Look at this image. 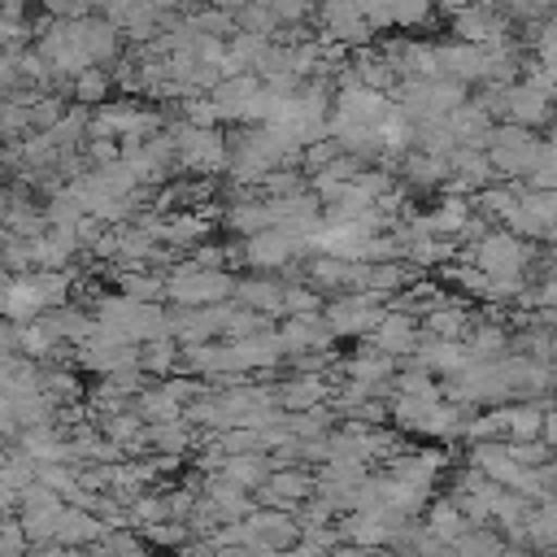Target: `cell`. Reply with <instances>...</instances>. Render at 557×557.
Returning <instances> with one entry per match:
<instances>
[{
	"mask_svg": "<svg viewBox=\"0 0 557 557\" xmlns=\"http://www.w3.org/2000/svg\"><path fill=\"white\" fill-rule=\"evenodd\" d=\"M165 131L178 148V174H226L231 170V144L218 126H196V122L178 117Z\"/></svg>",
	"mask_w": 557,
	"mask_h": 557,
	"instance_id": "cell-1",
	"label": "cell"
},
{
	"mask_svg": "<svg viewBox=\"0 0 557 557\" xmlns=\"http://www.w3.org/2000/svg\"><path fill=\"white\" fill-rule=\"evenodd\" d=\"M170 283V305H218V300H235V283L239 274L226 265H196V261H178L165 270Z\"/></svg>",
	"mask_w": 557,
	"mask_h": 557,
	"instance_id": "cell-2",
	"label": "cell"
},
{
	"mask_svg": "<svg viewBox=\"0 0 557 557\" xmlns=\"http://www.w3.org/2000/svg\"><path fill=\"white\" fill-rule=\"evenodd\" d=\"M444 396L483 409V405H505V400H513V387H509V379H505V370H500V357H496V361L470 357L461 370L444 374Z\"/></svg>",
	"mask_w": 557,
	"mask_h": 557,
	"instance_id": "cell-3",
	"label": "cell"
},
{
	"mask_svg": "<svg viewBox=\"0 0 557 557\" xmlns=\"http://www.w3.org/2000/svg\"><path fill=\"white\" fill-rule=\"evenodd\" d=\"M492 161H496V170H500V178H527L540 161H544V152H548V139H540L531 126H522V122H496L492 126Z\"/></svg>",
	"mask_w": 557,
	"mask_h": 557,
	"instance_id": "cell-4",
	"label": "cell"
},
{
	"mask_svg": "<svg viewBox=\"0 0 557 557\" xmlns=\"http://www.w3.org/2000/svg\"><path fill=\"white\" fill-rule=\"evenodd\" d=\"M396 100H400V109L413 122H431V117H444L457 104H466L470 100V87L457 83V78H448V74H440V78H400Z\"/></svg>",
	"mask_w": 557,
	"mask_h": 557,
	"instance_id": "cell-5",
	"label": "cell"
},
{
	"mask_svg": "<svg viewBox=\"0 0 557 557\" xmlns=\"http://www.w3.org/2000/svg\"><path fill=\"white\" fill-rule=\"evenodd\" d=\"M383 309H387V296H383L379 287H361V292H339V296H331L322 313H326V322L335 326L339 339H361V335H370V331L379 326Z\"/></svg>",
	"mask_w": 557,
	"mask_h": 557,
	"instance_id": "cell-6",
	"label": "cell"
},
{
	"mask_svg": "<svg viewBox=\"0 0 557 557\" xmlns=\"http://www.w3.org/2000/svg\"><path fill=\"white\" fill-rule=\"evenodd\" d=\"M509 9L492 4V0H474L466 9L453 13V35L457 39H470V44H483V48H500L509 44Z\"/></svg>",
	"mask_w": 557,
	"mask_h": 557,
	"instance_id": "cell-7",
	"label": "cell"
},
{
	"mask_svg": "<svg viewBox=\"0 0 557 557\" xmlns=\"http://www.w3.org/2000/svg\"><path fill=\"white\" fill-rule=\"evenodd\" d=\"M313 492H318V474H309L305 466H278V470L257 487V505H274V509L300 513Z\"/></svg>",
	"mask_w": 557,
	"mask_h": 557,
	"instance_id": "cell-8",
	"label": "cell"
},
{
	"mask_svg": "<svg viewBox=\"0 0 557 557\" xmlns=\"http://www.w3.org/2000/svg\"><path fill=\"white\" fill-rule=\"evenodd\" d=\"M244 252H248V270H274L278 274L292 257H305L309 248L300 239H292L283 226H265V231L244 239Z\"/></svg>",
	"mask_w": 557,
	"mask_h": 557,
	"instance_id": "cell-9",
	"label": "cell"
},
{
	"mask_svg": "<svg viewBox=\"0 0 557 557\" xmlns=\"http://www.w3.org/2000/svg\"><path fill=\"white\" fill-rule=\"evenodd\" d=\"M370 339L383 348V352H392V357H413L418 352V339H422V322L409 313V309H383V318H379V326L370 331Z\"/></svg>",
	"mask_w": 557,
	"mask_h": 557,
	"instance_id": "cell-10",
	"label": "cell"
},
{
	"mask_svg": "<svg viewBox=\"0 0 557 557\" xmlns=\"http://www.w3.org/2000/svg\"><path fill=\"white\" fill-rule=\"evenodd\" d=\"M440 70L466 87L474 83H487V48L483 44H470V39H457V44H440Z\"/></svg>",
	"mask_w": 557,
	"mask_h": 557,
	"instance_id": "cell-11",
	"label": "cell"
},
{
	"mask_svg": "<svg viewBox=\"0 0 557 557\" xmlns=\"http://www.w3.org/2000/svg\"><path fill=\"white\" fill-rule=\"evenodd\" d=\"M113 527H109V518H100L96 509H83V505H65L61 509V518H57V540L65 544V548H91L96 540H104Z\"/></svg>",
	"mask_w": 557,
	"mask_h": 557,
	"instance_id": "cell-12",
	"label": "cell"
},
{
	"mask_svg": "<svg viewBox=\"0 0 557 557\" xmlns=\"http://www.w3.org/2000/svg\"><path fill=\"white\" fill-rule=\"evenodd\" d=\"M278 335H283V344H287V352H305V348H331L339 335H335V326L326 322V313H287L283 322H278Z\"/></svg>",
	"mask_w": 557,
	"mask_h": 557,
	"instance_id": "cell-13",
	"label": "cell"
},
{
	"mask_svg": "<svg viewBox=\"0 0 557 557\" xmlns=\"http://www.w3.org/2000/svg\"><path fill=\"white\" fill-rule=\"evenodd\" d=\"M509 117L513 122H522V126H553L557 122V100L553 96H544L540 87H531L527 78L522 83H513L509 87Z\"/></svg>",
	"mask_w": 557,
	"mask_h": 557,
	"instance_id": "cell-14",
	"label": "cell"
},
{
	"mask_svg": "<svg viewBox=\"0 0 557 557\" xmlns=\"http://www.w3.org/2000/svg\"><path fill=\"white\" fill-rule=\"evenodd\" d=\"M257 91H261V74L244 70V74H226V78L213 87V100H218V109H222L226 122H239V126H244L248 104H252Z\"/></svg>",
	"mask_w": 557,
	"mask_h": 557,
	"instance_id": "cell-15",
	"label": "cell"
},
{
	"mask_svg": "<svg viewBox=\"0 0 557 557\" xmlns=\"http://www.w3.org/2000/svg\"><path fill=\"white\" fill-rule=\"evenodd\" d=\"M283 292H287V283L283 278H274V270H257V274H239V283H235V300L239 305H248V309H261V313H283Z\"/></svg>",
	"mask_w": 557,
	"mask_h": 557,
	"instance_id": "cell-16",
	"label": "cell"
},
{
	"mask_svg": "<svg viewBox=\"0 0 557 557\" xmlns=\"http://www.w3.org/2000/svg\"><path fill=\"white\" fill-rule=\"evenodd\" d=\"M431 374H453V370H461L466 361H470V352H466V339H448V335H431V331H422V339H418V352H413Z\"/></svg>",
	"mask_w": 557,
	"mask_h": 557,
	"instance_id": "cell-17",
	"label": "cell"
},
{
	"mask_svg": "<svg viewBox=\"0 0 557 557\" xmlns=\"http://www.w3.org/2000/svg\"><path fill=\"white\" fill-rule=\"evenodd\" d=\"M470 213H474V200L470 196H461V191H444V200L440 205H431L422 218H413L422 231H431V235H457L466 222H470Z\"/></svg>",
	"mask_w": 557,
	"mask_h": 557,
	"instance_id": "cell-18",
	"label": "cell"
},
{
	"mask_svg": "<svg viewBox=\"0 0 557 557\" xmlns=\"http://www.w3.org/2000/svg\"><path fill=\"white\" fill-rule=\"evenodd\" d=\"M39 322H44L57 339H70V344H83V339L96 331V313H87V309H83V305H74V300L44 309V313H39Z\"/></svg>",
	"mask_w": 557,
	"mask_h": 557,
	"instance_id": "cell-19",
	"label": "cell"
},
{
	"mask_svg": "<svg viewBox=\"0 0 557 557\" xmlns=\"http://www.w3.org/2000/svg\"><path fill=\"white\" fill-rule=\"evenodd\" d=\"M222 226L231 235H257L265 226H274V213H270V200L265 196H244V200H231L226 213H222Z\"/></svg>",
	"mask_w": 557,
	"mask_h": 557,
	"instance_id": "cell-20",
	"label": "cell"
},
{
	"mask_svg": "<svg viewBox=\"0 0 557 557\" xmlns=\"http://www.w3.org/2000/svg\"><path fill=\"white\" fill-rule=\"evenodd\" d=\"M331 396H335L331 370L326 374H292L287 383H278V405L283 409H309V405L331 400Z\"/></svg>",
	"mask_w": 557,
	"mask_h": 557,
	"instance_id": "cell-21",
	"label": "cell"
},
{
	"mask_svg": "<svg viewBox=\"0 0 557 557\" xmlns=\"http://www.w3.org/2000/svg\"><path fill=\"white\" fill-rule=\"evenodd\" d=\"M218 474H226L231 483H239V487L257 492V487L274 474V461H270V453H226V461H222V470H218Z\"/></svg>",
	"mask_w": 557,
	"mask_h": 557,
	"instance_id": "cell-22",
	"label": "cell"
},
{
	"mask_svg": "<svg viewBox=\"0 0 557 557\" xmlns=\"http://www.w3.org/2000/svg\"><path fill=\"white\" fill-rule=\"evenodd\" d=\"M205 496L226 513V518H248L252 509H257V492H248V487H239V483H231L226 474H209V483H205Z\"/></svg>",
	"mask_w": 557,
	"mask_h": 557,
	"instance_id": "cell-23",
	"label": "cell"
},
{
	"mask_svg": "<svg viewBox=\"0 0 557 557\" xmlns=\"http://www.w3.org/2000/svg\"><path fill=\"white\" fill-rule=\"evenodd\" d=\"M466 352L479 357V361H496V357L513 352V335L500 322H474L466 331Z\"/></svg>",
	"mask_w": 557,
	"mask_h": 557,
	"instance_id": "cell-24",
	"label": "cell"
},
{
	"mask_svg": "<svg viewBox=\"0 0 557 557\" xmlns=\"http://www.w3.org/2000/svg\"><path fill=\"white\" fill-rule=\"evenodd\" d=\"M178 361H183V344H178L174 335H157V339H144V344H139V366H144L152 379L174 374Z\"/></svg>",
	"mask_w": 557,
	"mask_h": 557,
	"instance_id": "cell-25",
	"label": "cell"
},
{
	"mask_svg": "<svg viewBox=\"0 0 557 557\" xmlns=\"http://www.w3.org/2000/svg\"><path fill=\"white\" fill-rule=\"evenodd\" d=\"M544 405L540 400H509L505 405V440H544Z\"/></svg>",
	"mask_w": 557,
	"mask_h": 557,
	"instance_id": "cell-26",
	"label": "cell"
},
{
	"mask_svg": "<svg viewBox=\"0 0 557 557\" xmlns=\"http://www.w3.org/2000/svg\"><path fill=\"white\" fill-rule=\"evenodd\" d=\"M426 527L440 535V540H448V544H457L474 522H470V513L453 500V496H444V500H435V505H426Z\"/></svg>",
	"mask_w": 557,
	"mask_h": 557,
	"instance_id": "cell-27",
	"label": "cell"
},
{
	"mask_svg": "<svg viewBox=\"0 0 557 557\" xmlns=\"http://www.w3.org/2000/svg\"><path fill=\"white\" fill-rule=\"evenodd\" d=\"M148 440L157 453H187L191 440H196V426L187 422V413L178 418H165V422H148Z\"/></svg>",
	"mask_w": 557,
	"mask_h": 557,
	"instance_id": "cell-28",
	"label": "cell"
},
{
	"mask_svg": "<svg viewBox=\"0 0 557 557\" xmlns=\"http://www.w3.org/2000/svg\"><path fill=\"white\" fill-rule=\"evenodd\" d=\"M235 26H239V30H248V35H265V39H274V35H278V26H283V17L274 13V4H270V0H248V4H239V9H235Z\"/></svg>",
	"mask_w": 557,
	"mask_h": 557,
	"instance_id": "cell-29",
	"label": "cell"
},
{
	"mask_svg": "<svg viewBox=\"0 0 557 557\" xmlns=\"http://www.w3.org/2000/svg\"><path fill=\"white\" fill-rule=\"evenodd\" d=\"M518 196H522V183H509V187H500V183H487V187H483V191H474L470 200H474V209H479V213H487L492 222H505V218L513 213Z\"/></svg>",
	"mask_w": 557,
	"mask_h": 557,
	"instance_id": "cell-30",
	"label": "cell"
},
{
	"mask_svg": "<svg viewBox=\"0 0 557 557\" xmlns=\"http://www.w3.org/2000/svg\"><path fill=\"white\" fill-rule=\"evenodd\" d=\"M113 83H117V78H113V70H109V65H87V70L74 78V100L96 109V104H104V100H109Z\"/></svg>",
	"mask_w": 557,
	"mask_h": 557,
	"instance_id": "cell-31",
	"label": "cell"
},
{
	"mask_svg": "<svg viewBox=\"0 0 557 557\" xmlns=\"http://www.w3.org/2000/svg\"><path fill=\"white\" fill-rule=\"evenodd\" d=\"M44 209H48V222L52 226H78L83 218H87V205L78 200V191L65 183V187H57L48 200H44Z\"/></svg>",
	"mask_w": 557,
	"mask_h": 557,
	"instance_id": "cell-32",
	"label": "cell"
},
{
	"mask_svg": "<svg viewBox=\"0 0 557 557\" xmlns=\"http://www.w3.org/2000/svg\"><path fill=\"white\" fill-rule=\"evenodd\" d=\"M44 392H48L57 405H74V400H83V383H78V374H74L70 366H61V361H48V370H44Z\"/></svg>",
	"mask_w": 557,
	"mask_h": 557,
	"instance_id": "cell-33",
	"label": "cell"
},
{
	"mask_svg": "<svg viewBox=\"0 0 557 557\" xmlns=\"http://www.w3.org/2000/svg\"><path fill=\"white\" fill-rule=\"evenodd\" d=\"M509 548V540H505V531L496 527V522H474L457 544H453V553H505Z\"/></svg>",
	"mask_w": 557,
	"mask_h": 557,
	"instance_id": "cell-34",
	"label": "cell"
},
{
	"mask_svg": "<svg viewBox=\"0 0 557 557\" xmlns=\"http://www.w3.org/2000/svg\"><path fill=\"white\" fill-rule=\"evenodd\" d=\"M305 187H309V174H305L300 165H274V170H265L261 183H257L261 196H292V191H305Z\"/></svg>",
	"mask_w": 557,
	"mask_h": 557,
	"instance_id": "cell-35",
	"label": "cell"
},
{
	"mask_svg": "<svg viewBox=\"0 0 557 557\" xmlns=\"http://www.w3.org/2000/svg\"><path fill=\"white\" fill-rule=\"evenodd\" d=\"M326 309V296H322V287H313V283H287V292H283V318L287 313H322Z\"/></svg>",
	"mask_w": 557,
	"mask_h": 557,
	"instance_id": "cell-36",
	"label": "cell"
},
{
	"mask_svg": "<svg viewBox=\"0 0 557 557\" xmlns=\"http://www.w3.org/2000/svg\"><path fill=\"white\" fill-rule=\"evenodd\" d=\"M126 513H131V527H139V531H144V527H152V522L174 518V513H170V496H165V492H144Z\"/></svg>",
	"mask_w": 557,
	"mask_h": 557,
	"instance_id": "cell-37",
	"label": "cell"
},
{
	"mask_svg": "<svg viewBox=\"0 0 557 557\" xmlns=\"http://www.w3.org/2000/svg\"><path fill=\"white\" fill-rule=\"evenodd\" d=\"M39 483H48L52 492H61L65 500L83 487V483H78V466H74V461H39Z\"/></svg>",
	"mask_w": 557,
	"mask_h": 557,
	"instance_id": "cell-38",
	"label": "cell"
},
{
	"mask_svg": "<svg viewBox=\"0 0 557 557\" xmlns=\"http://www.w3.org/2000/svg\"><path fill=\"white\" fill-rule=\"evenodd\" d=\"M339 152H344V144H339L335 135H322V139L305 144V152H300V170H305V174H318V170H326Z\"/></svg>",
	"mask_w": 557,
	"mask_h": 557,
	"instance_id": "cell-39",
	"label": "cell"
},
{
	"mask_svg": "<svg viewBox=\"0 0 557 557\" xmlns=\"http://www.w3.org/2000/svg\"><path fill=\"white\" fill-rule=\"evenodd\" d=\"M22 553H30V535H26L17 513H4V522H0V557H22Z\"/></svg>",
	"mask_w": 557,
	"mask_h": 557,
	"instance_id": "cell-40",
	"label": "cell"
},
{
	"mask_svg": "<svg viewBox=\"0 0 557 557\" xmlns=\"http://www.w3.org/2000/svg\"><path fill=\"white\" fill-rule=\"evenodd\" d=\"M139 9H144V0H96V13L109 17V22H117V26H126Z\"/></svg>",
	"mask_w": 557,
	"mask_h": 557,
	"instance_id": "cell-41",
	"label": "cell"
},
{
	"mask_svg": "<svg viewBox=\"0 0 557 557\" xmlns=\"http://www.w3.org/2000/svg\"><path fill=\"white\" fill-rule=\"evenodd\" d=\"M39 4L52 17H87V13H96V0H39Z\"/></svg>",
	"mask_w": 557,
	"mask_h": 557,
	"instance_id": "cell-42",
	"label": "cell"
},
{
	"mask_svg": "<svg viewBox=\"0 0 557 557\" xmlns=\"http://www.w3.org/2000/svg\"><path fill=\"white\" fill-rule=\"evenodd\" d=\"M187 261H196V265H226V244H196L191 252H187ZM231 270V265H226Z\"/></svg>",
	"mask_w": 557,
	"mask_h": 557,
	"instance_id": "cell-43",
	"label": "cell"
},
{
	"mask_svg": "<svg viewBox=\"0 0 557 557\" xmlns=\"http://www.w3.org/2000/svg\"><path fill=\"white\" fill-rule=\"evenodd\" d=\"M540 435L557 448V405H548V409H544V431H540Z\"/></svg>",
	"mask_w": 557,
	"mask_h": 557,
	"instance_id": "cell-44",
	"label": "cell"
},
{
	"mask_svg": "<svg viewBox=\"0 0 557 557\" xmlns=\"http://www.w3.org/2000/svg\"><path fill=\"white\" fill-rule=\"evenodd\" d=\"M440 9H448V13H457V9H466V4H474V0H435Z\"/></svg>",
	"mask_w": 557,
	"mask_h": 557,
	"instance_id": "cell-45",
	"label": "cell"
}]
</instances>
